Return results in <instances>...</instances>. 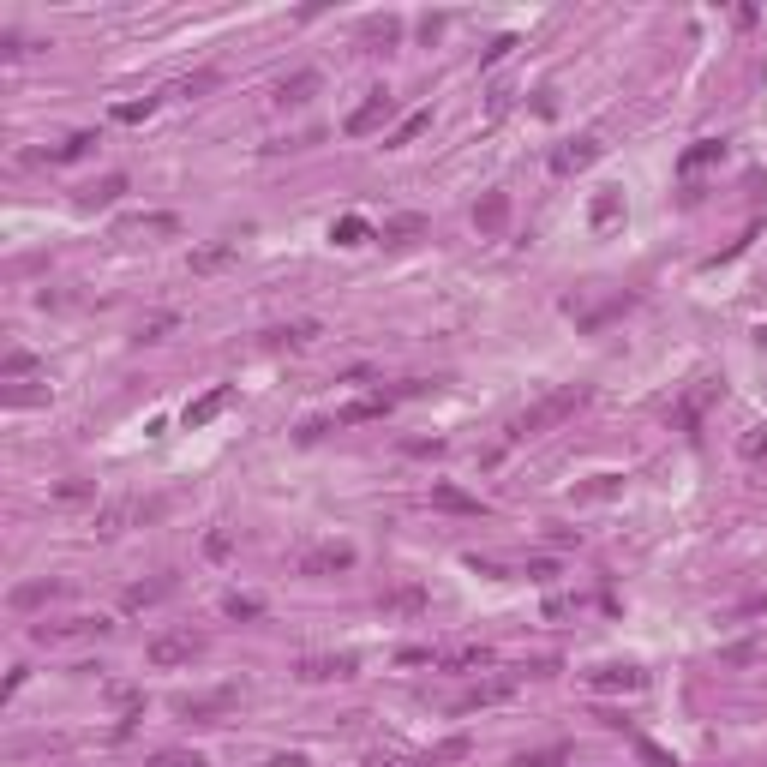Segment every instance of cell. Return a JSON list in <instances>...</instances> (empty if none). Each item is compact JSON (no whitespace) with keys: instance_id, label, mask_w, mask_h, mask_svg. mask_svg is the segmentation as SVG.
Returning <instances> with one entry per match:
<instances>
[{"instance_id":"cell-1","label":"cell","mask_w":767,"mask_h":767,"mask_svg":"<svg viewBox=\"0 0 767 767\" xmlns=\"http://www.w3.org/2000/svg\"><path fill=\"white\" fill-rule=\"evenodd\" d=\"M588 384H558V390H546L528 414H516L510 420V438H534V432H546V426H558V420H570V414H582L588 408Z\"/></svg>"},{"instance_id":"cell-2","label":"cell","mask_w":767,"mask_h":767,"mask_svg":"<svg viewBox=\"0 0 767 767\" xmlns=\"http://www.w3.org/2000/svg\"><path fill=\"white\" fill-rule=\"evenodd\" d=\"M150 516H162V498H114V504L96 510V534L114 540V534H126V528H138Z\"/></svg>"},{"instance_id":"cell-3","label":"cell","mask_w":767,"mask_h":767,"mask_svg":"<svg viewBox=\"0 0 767 767\" xmlns=\"http://www.w3.org/2000/svg\"><path fill=\"white\" fill-rule=\"evenodd\" d=\"M144 654H150V666H162V672H168V666H192V660L204 654V636H198V630H162V636H150Z\"/></svg>"},{"instance_id":"cell-4","label":"cell","mask_w":767,"mask_h":767,"mask_svg":"<svg viewBox=\"0 0 767 767\" xmlns=\"http://www.w3.org/2000/svg\"><path fill=\"white\" fill-rule=\"evenodd\" d=\"M342 570H354V546L348 540H324V546L300 552V576H342Z\"/></svg>"},{"instance_id":"cell-5","label":"cell","mask_w":767,"mask_h":767,"mask_svg":"<svg viewBox=\"0 0 767 767\" xmlns=\"http://www.w3.org/2000/svg\"><path fill=\"white\" fill-rule=\"evenodd\" d=\"M522 690V672H498V678H480L462 702H456V714H480V708H498V702H510Z\"/></svg>"},{"instance_id":"cell-6","label":"cell","mask_w":767,"mask_h":767,"mask_svg":"<svg viewBox=\"0 0 767 767\" xmlns=\"http://www.w3.org/2000/svg\"><path fill=\"white\" fill-rule=\"evenodd\" d=\"M426 606H432L426 582H390V588L378 594V612H384V618H420Z\"/></svg>"},{"instance_id":"cell-7","label":"cell","mask_w":767,"mask_h":767,"mask_svg":"<svg viewBox=\"0 0 767 767\" xmlns=\"http://www.w3.org/2000/svg\"><path fill=\"white\" fill-rule=\"evenodd\" d=\"M390 114H396V96H390V90H372V96L348 114V138H366V132L390 126Z\"/></svg>"},{"instance_id":"cell-8","label":"cell","mask_w":767,"mask_h":767,"mask_svg":"<svg viewBox=\"0 0 767 767\" xmlns=\"http://www.w3.org/2000/svg\"><path fill=\"white\" fill-rule=\"evenodd\" d=\"M354 672H360L354 654H312V660H300V684H342Z\"/></svg>"},{"instance_id":"cell-9","label":"cell","mask_w":767,"mask_h":767,"mask_svg":"<svg viewBox=\"0 0 767 767\" xmlns=\"http://www.w3.org/2000/svg\"><path fill=\"white\" fill-rule=\"evenodd\" d=\"M396 396H402V390H372V396H360V402L336 408V420H330V426H360V420H384V414L396 408Z\"/></svg>"},{"instance_id":"cell-10","label":"cell","mask_w":767,"mask_h":767,"mask_svg":"<svg viewBox=\"0 0 767 767\" xmlns=\"http://www.w3.org/2000/svg\"><path fill=\"white\" fill-rule=\"evenodd\" d=\"M594 156H600V138H570V144L552 150V174H576V168H588Z\"/></svg>"},{"instance_id":"cell-11","label":"cell","mask_w":767,"mask_h":767,"mask_svg":"<svg viewBox=\"0 0 767 767\" xmlns=\"http://www.w3.org/2000/svg\"><path fill=\"white\" fill-rule=\"evenodd\" d=\"M240 258V246L234 240H210V246H192V276H216V270H228Z\"/></svg>"},{"instance_id":"cell-12","label":"cell","mask_w":767,"mask_h":767,"mask_svg":"<svg viewBox=\"0 0 767 767\" xmlns=\"http://www.w3.org/2000/svg\"><path fill=\"white\" fill-rule=\"evenodd\" d=\"M588 684H594L600 696H612V690H624V696H630V690H642V684H648V672H636V666H600V672H588Z\"/></svg>"},{"instance_id":"cell-13","label":"cell","mask_w":767,"mask_h":767,"mask_svg":"<svg viewBox=\"0 0 767 767\" xmlns=\"http://www.w3.org/2000/svg\"><path fill=\"white\" fill-rule=\"evenodd\" d=\"M228 402H234V390H228V384H216L210 396H198V402H186V414H180V420H186V426H210V420H216V414H222Z\"/></svg>"},{"instance_id":"cell-14","label":"cell","mask_w":767,"mask_h":767,"mask_svg":"<svg viewBox=\"0 0 767 767\" xmlns=\"http://www.w3.org/2000/svg\"><path fill=\"white\" fill-rule=\"evenodd\" d=\"M432 504H438V510H450V516H480V510H486L480 498H468V492H462V486H450V480H438V486H432Z\"/></svg>"},{"instance_id":"cell-15","label":"cell","mask_w":767,"mask_h":767,"mask_svg":"<svg viewBox=\"0 0 767 767\" xmlns=\"http://www.w3.org/2000/svg\"><path fill=\"white\" fill-rule=\"evenodd\" d=\"M174 594V576H156V582H132L126 588V612H144V606H162Z\"/></svg>"},{"instance_id":"cell-16","label":"cell","mask_w":767,"mask_h":767,"mask_svg":"<svg viewBox=\"0 0 767 767\" xmlns=\"http://www.w3.org/2000/svg\"><path fill=\"white\" fill-rule=\"evenodd\" d=\"M474 222H480V234H498V228L510 222V198H504V192H486V198L474 204Z\"/></svg>"},{"instance_id":"cell-17","label":"cell","mask_w":767,"mask_h":767,"mask_svg":"<svg viewBox=\"0 0 767 767\" xmlns=\"http://www.w3.org/2000/svg\"><path fill=\"white\" fill-rule=\"evenodd\" d=\"M102 630H108L102 618H72V624H36L30 636L36 642H60V636H102Z\"/></svg>"},{"instance_id":"cell-18","label":"cell","mask_w":767,"mask_h":767,"mask_svg":"<svg viewBox=\"0 0 767 767\" xmlns=\"http://www.w3.org/2000/svg\"><path fill=\"white\" fill-rule=\"evenodd\" d=\"M312 90H318V72H312V66H300V72H288V78L276 84V102H306Z\"/></svg>"},{"instance_id":"cell-19","label":"cell","mask_w":767,"mask_h":767,"mask_svg":"<svg viewBox=\"0 0 767 767\" xmlns=\"http://www.w3.org/2000/svg\"><path fill=\"white\" fill-rule=\"evenodd\" d=\"M414 234H426V216H414V210H408V216H390V222L378 228V240H390V246H408Z\"/></svg>"},{"instance_id":"cell-20","label":"cell","mask_w":767,"mask_h":767,"mask_svg":"<svg viewBox=\"0 0 767 767\" xmlns=\"http://www.w3.org/2000/svg\"><path fill=\"white\" fill-rule=\"evenodd\" d=\"M54 594H60V582H48V576H42V582L12 588V606H18V612H30V606H42V600H54Z\"/></svg>"},{"instance_id":"cell-21","label":"cell","mask_w":767,"mask_h":767,"mask_svg":"<svg viewBox=\"0 0 767 767\" xmlns=\"http://www.w3.org/2000/svg\"><path fill=\"white\" fill-rule=\"evenodd\" d=\"M720 156H726V144H720V138H702L696 150H684V162H678V168H684V174H696V168H708V162H720Z\"/></svg>"},{"instance_id":"cell-22","label":"cell","mask_w":767,"mask_h":767,"mask_svg":"<svg viewBox=\"0 0 767 767\" xmlns=\"http://www.w3.org/2000/svg\"><path fill=\"white\" fill-rule=\"evenodd\" d=\"M36 366H42V360H36V354H30V348H12V354H6V360H0V378H6V384H18V378H30V372H36Z\"/></svg>"},{"instance_id":"cell-23","label":"cell","mask_w":767,"mask_h":767,"mask_svg":"<svg viewBox=\"0 0 767 767\" xmlns=\"http://www.w3.org/2000/svg\"><path fill=\"white\" fill-rule=\"evenodd\" d=\"M90 144H96V138H90V132H72V138H66V144H54V150H42V156H48V162H78V156H84V150H90ZM42 156H36V162H42Z\"/></svg>"},{"instance_id":"cell-24","label":"cell","mask_w":767,"mask_h":767,"mask_svg":"<svg viewBox=\"0 0 767 767\" xmlns=\"http://www.w3.org/2000/svg\"><path fill=\"white\" fill-rule=\"evenodd\" d=\"M126 192V174H108V180H96L90 192H84V210H96V204H114Z\"/></svg>"},{"instance_id":"cell-25","label":"cell","mask_w":767,"mask_h":767,"mask_svg":"<svg viewBox=\"0 0 767 767\" xmlns=\"http://www.w3.org/2000/svg\"><path fill=\"white\" fill-rule=\"evenodd\" d=\"M330 240H336V246H366V240H372V228H366L360 216H342V222L330 228Z\"/></svg>"},{"instance_id":"cell-26","label":"cell","mask_w":767,"mask_h":767,"mask_svg":"<svg viewBox=\"0 0 767 767\" xmlns=\"http://www.w3.org/2000/svg\"><path fill=\"white\" fill-rule=\"evenodd\" d=\"M564 762H570V744H546V750L516 756V767H564Z\"/></svg>"},{"instance_id":"cell-27","label":"cell","mask_w":767,"mask_h":767,"mask_svg":"<svg viewBox=\"0 0 767 767\" xmlns=\"http://www.w3.org/2000/svg\"><path fill=\"white\" fill-rule=\"evenodd\" d=\"M426 126H432V108H414V114H408V120H402V126L390 132V144H414V138H420Z\"/></svg>"},{"instance_id":"cell-28","label":"cell","mask_w":767,"mask_h":767,"mask_svg":"<svg viewBox=\"0 0 767 767\" xmlns=\"http://www.w3.org/2000/svg\"><path fill=\"white\" fill-rule=\"evenodd\" d=\"M276 342H282V348H306V342H318V324H312V318L282 324V330H276Z\"/></svg>"},{"instance_id":"cell-29","label":"cell","mask_w":767,"mask_h":767,"mask_svg":"<svg viewBox=\"0 0 767 767\" xmlns=\"http://www.w3.org/2000/svg\"><path fill=\"white\" fill-rule=\"evenodd\" d=\"M444 666H462V672H468V666H492V648H480V642L450 648V654H444Z\"/></svg>"},{"instance_id":"cell-30","label":"cell","mask_w":767,"mask_h":767,"mask_svg":"<svg viewBox=\"0 0 767 767\" xmlns=\"http://www.w3.org/2000/svg\"><path fill=\"white\" fill-rule=\"evenodd\" d=\"M174 228H180L174 216H132V222H126L120 234H174Z\"/></svg>"},{"instance_id":"cell-31","label":"cell","mask_w":767,"mask_h":767,"mask_svg":"<svg viewBox=\"0 0 767 767\" xmlns=\"http://www.w3.org/2000/svg\"><path fill=\"white\" fill-rule=\"evenodd\" d=\"M366 42H384V48L402 42V18H372V24H366Z\"/></svg>"},{"instance_id":"cell-32","label":"cell","mask_w":767,"mask_h":767,"mask_svg":"<svg viewBox=\"0 0 767 767\" xmlns=\"http://www.w3.org/2000/svg\"><path fill=\"white\" fill-rule=\"evenodd\" d=\"M150 767H210V762H204L198 750H162V756H156Z\"/></svg>"},{"instance_id":"cell-33","label":"cell","mask_w":767,"mask_h":767,"mask_svg":"<svg viewBox=\"0 0 767 767\" xmlns=\"http://www.w3.org/2000/svg\"><path fill=\"white\" fill-rule=\"evenodd\" d=\"M168 330H174V312H156L150 324H138V342H162Z\"/></svg>"},{"instance_id":"cell-34","label":"cell","mask_w":767,"mask_h":767,"mask_svg":"<svg viewBox=\"0 0 767 767\" xmlns=\"http://www.w3.org/2000/svg\"><path fill=\"white\" fill-rule=\"evenodd\" d=\"M90 498V480H60L54 486V504H84Z\"/></svg>"},{"instance_id":"cell-35","label":"cell","mask_w":767,"mask_h":767,"mask_svg":"<svg viewBox=\"0 0 767 767\" xmlns=\"http://www.w3.org/2000/svg\"><path fill=\"white\" fill-rule=\"evenodd\" d=\"M258 612H264L258 594H228V618H258Z\"/></svg>"},{"instance_id":"cell-36","label":"cell","mask_w":767,"mask_h":767,"mask_svg":"<svg viewBox=\"0 0 767 767\" xmlns=\"http://www.w3.org/2000/svg\"><path fill=\"white\" fill-rule=\"evenodd\" d=\"M156 114V96H144V102H120L114 108V120H150Z\"/></svg>"},{"instance_id":"cell-37","label":"cell","mask_w":767,"mask_h":767,"mask_svg":"<svg viewBox=\"0 0 767 767\" xmlns=\"http://www.w3.org/2000/svg\"><path fill=\"white\" fill-rule=\"evenodd\" d=\"M462 756H468V738H444V744H438L426 762H462Z\"/></svg>"},{"instance_id":"cell-38","label":"cell","mask_w":767,"mask_h":767,"mask_svg":"<svg viewBox=\"0 0 767 767\" xmlns=\"http://www.w3.org/2000/svg\"><path fill=\"white\" fill-rule=\"evenodd\" d=\"M744 456H750V462H767V426H756V432L744 438Z\"/></svg>"},{"instance_id":"cell-39","label":"cell","mask_w":767,"mask_h":767,"mask_svg":"<svg viewBox=\"0 0 767 767\" xmlns=\"http://www.w3.org/2000/svg\"><path fill=\"white\" fill-rule=\"evenodd\" d=\"M510 48H516V36H498V42H492V48H486V54H480V66H498V60H504V54H510Z\"/></svg>"},{"instance_id":"cell-40","label":"cell","mask_w":767,"mask_h":767,"mask_svg":"<svg viewBox=\"0 0 767 767\" xmlns=\"http://www.w3.org/2000/svg\"><path fill=\"white\" fill-rule=\"evenodd\" d=\"M624 204H618V192H606V198H594V222H612Z\"/></svg>"},{"instance_id":"cell-41","label":"cell","mask_w":767,"mask_h":767,"mask_svg":"<svg viewBox=\"0 0 767 767\" xmlns=\"http://www.w3.org/2000/svg\"><path fill=\"white\" fill-rule=\"evenodd\" d=\"M636 750H642V762H654V767H678V762H672V756H666V750H660V744H648V738H642Z\"/></svg>"},{"instance_id":"cell-42","label":"cell","mask_w":767,"mask_h":767,"mask_svg":"<svg viewBox=\"0 0 767 767\" xmlns=\"http://www.w3.org/2000/svg\"><path fill=\"white\" fill-rule=\"evenodd\" d=\"M12 408H30V402H48V390H6Z\"/></svg>"},{"instance_id":"cell-43","label":"cell","mask_w":767,"mask_h":767,"mask_svg":"<svg viewBox=\"0 0 767 767\" xmlns=\"http://www.w3.org/2000/svg\"><path fill=\"white\" fill-rule=\"evenodd\" d=\"M366 767H420V762H414V756H384V750H378V756H366Z\"/></svg>"}]
</instances>
